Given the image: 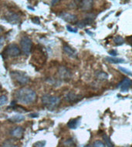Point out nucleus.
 I'll return each instance as SVG.
<instances>
[{"label": "nucleus", "instance_id": "nucleus-1", "mask_svg": "<svg viewBox=\"0 0 132 147\" xmlns=\"http://www.w3.org/2000/svg\"><path fill=\"white\" fill-rule=\"evenodd\" d=\"M15 98L19 103L30 105L36 101L37 99V95L36 92L30 88L22 87L16 91Z\"/></svg>", "mask_w": 132, "mask_h": 147}, {"label": "nucleus", "instance_id": "nucleus-2", "mask_svg": "<svg viewBox=\"0 0 132 147\" xmlns=\"http://www.w3.org/2000/svg\"><path fill=\"white\" fill-rule=\"evenodd\" d=\"M10 76L12 80L20 86H25L28 84L30 81V78L27 75V72H22V71H18V70L12 71L10 72Z\"/></svg>", "mask_w": 132, "mask_h": 147}, {"label": "nucleus", "instance_id": "nucleus-3", "mask_svg": "<svg viewBox=\"0 0 132 147\" xmlns=\"http://www.w3.org/2000/svg\"><path fill=\"white\" fill-rule=\"evenodd\" d=\"M60 98L56 96H52V95L46 94L43 95L42 96V102L44 106L49 109H54L56 108L60 102Z\"/></svg>", "mask_w": 132, "mask_h": 147}, {"label": "nucleus", "instance_id": "nucleus-4", "mask_svg": "<svg viewBox=\"0 0 132 147\" xmlns=\"http://www.w3.org/2000/svg\"><path fill=\"white\" fill-rule=\"evenodd\" d=\"M21 53V49L19 48L16 44L12 43L7 46V47L5 49V50L3 52V54L6 56V58L8 57L15 58V57H18L20 56Z\"/></svg>", "mask_w": 132, "mask_h": 147}, {"label": "nucleus", "instance_id": "nucleus-5", "mask_svg": "<svg viewBox=\"0 0 132 147\" xmlns=\"http://www.w3.org/2000/svg\"><path fill=\"white\" fill-rule=\"evenodd\" d=\"M20 47L21 51L26 55H29L33 48V42L31 39H29L27 36H23L20 39Z\"/></svg>", "mask_w": 132, "mask_h": 147}, {"label": "nucleus", "instance_id": "nucleus-6", "mask_svg": "<svg viewBox=\"0 0 132 147\" xmlns=\"http://www.w3.org/2000/svg\"><path fill=\"white\" fill-rule=\"evenodd\" d=\"M60 16L66 22H70V23H74L77 21V16L76 15L68 13V12H62Z\"/></svg>", "mask_w": 132, "mask_h": 147}, {"label": "nucleus", "instance_id": "nucleus-7", "mask_svg": "<svg viewBox=\"0 0 132 147\" xmlns=\"http://www.w3.org/2000/svg\"><path fill=\"white\" fill-rule=\"evenodd\" d=\"M93 5H94V0H82L80 7L82 11L88 12L92 9Z\"/></svg>", "mask_w": 132, "mask_h": 147}, {"label": "nucleus", "instance_id": "nucleus-8", "mask_svg": "<svg viewBox=\"0 0 132 147\" xmlns=\"http://www.w3.org/2000/svg\"><path fill=\"white\" fill-rule=\"evenodd\" d=\"M58 72H59L60 77L62 80H69L70 77H71V72H70V70L67 69L66 67H64V66L60 67V69L58 70Z\"/></svg>", "mask_w": 132, "mask_h": 147}, {"label": "nucleus", "instance_id": "nucleus-9", "mask_svg": "<svg viewBox=\"0 0 132 147\" xmlns=\"http://www.w3.org/2000/svg\"><path fill=\"white\" fill-rule=\"evenodd\" d=\"M132 85V80H130L129 78H125L120 82L119 88H120V91L121 92H127L129 88Z\"/></svg>", "mask_w": 132, "mask_h": 147}, {"label": "nucleus", "instance_id": "nucleus-10", "mask_svg": "<svg viewBox=\"0 0 132 147\" xmlns=\"http://www.w3.org/2000/svg\"><path fill=\"white\" fill-rule=\"evenodd\" d=\"M10 133H11L12 137H14L15 139H17V140H19L23 136L24 129L21 126H17V127L14 128L13 129H12Z\"/></svg>", "mask_w": 132, "mask_h": 147}, {"label": "nucleus", "instance_id": "nucleus-11", "mask_svg": "<svg viewBox=\"0 0 132 147\" xmlns=\"http://www.w3.org/2000/svg\"><path fill=\"white\" fill-rule=\"evenodd\" d=\"M5 20H7L9 22H10V23H12V24H17L18 22H19L20 17L16 13L10 12V13L5 16Z\"/></svg>", "mask_w": 132, "mask_h": 147}, {"label": "nucleus", "instance_id": "nucleus-12", "mask_svg": "<svg viewBox=\"0 0 132 147\" xmlns=\"http://www.w3.org/2000/svg\"><path fill=\"white\" fill-rule=\"evenodd\" d=\"M63 51L68 56H70L71 58L76 59L77 57V51L73 49L72 47H70V46H68V45H64L63 46Z\"/></svg>", "mask_w": 132, "mask_h": 147}, {"label": "nucleus", "instance_id": "nucleus-13", "mask_svg": "<svg viewBox=\"0 0 132 147\" xmlns=\"http://www.w3.org/2000/svg\"><path fill=\"white\" fill-rule=\"evenodd\" d=\"M80 99H81V96L79 95H77L74 92H69L65 97V99L70 102H75L79 101Z\"/></svg>", "mask_w": 132, "mask_h": 147}, {"label": "nucleus", "instance_id": "nucleus-14", "mask_svg": "<svg viewBox=\"0 0 132 147\" xmlns=\"http://www.w3.org/2000/svg\"><path fill=\"white\" fill-rule=\"evenodd\" d=\"M8 120L12 123H19L25 120V116L22 115H15L8 119Z\"/></svg>", "mask_w": 132, "mask_h": 147}, {"label": "nucleus", "instance_id": "nucleus-15", "mask_svg": "<svg viewBox=\"0 0 132 147\" xmlns=\"http://www.w3.org/2000/svg\"><path fill=\"white\" fill-rule=\"evenodd\" d=\"M93 21H94V18L87 17V18H86L85 20H81V21H80V22H77V26L80 27V28H83V27H84L85 26H86V25L90 24Z\"/></svg>", "mask_w": 132, "mask_h": 147}, {"label": "nucleus", "instance_id": "nucleus-16", "mask_svg": "<svg viewBox=\"0 0 132 147\" xmlns=\"http://www.w3.org/2000/svg\"><path fill=\"white\" fill-rule=\"evenodd\" d=\"M79 119H70L69 121V123H67L68 127L70 128V129H74L76 128L79 125Z\"/></svg>", "mask_w": 132, "mask_h": 147}, {"label": "nucleus", "instance_id": "nucleus-17", "mask_svg": "<svg viewBox=\"0 0 132 147\" xmlns=\"http://www.w3.org/2000/svg\"><path fill=\"white\" fill-rule=\"evenodd\" d=\"M106 60L108 61V62H109V63H114V64L125 63V60H124L123 59L114 58V57H107V58H106Z\"/></svg>", "mask_w": 132, "mask_h": 147}, {"label": "nucleus", "instance_id": "nucleus-18", "mask_svg": "<svg viewBox=\"0 0 132 147\" xmlns=\"http://www.w3.org/2000/svg\"><path fill=\"white\" fill-rule=\"evenodd\" d=\"M3 147H19V145L13 140H8L3 143Z\"/></svg>", "mask_w": 132, "mask_h": 147}, {"label": "nucleus", "instance_id": "nucleus-19", "mask_svg": "<svg viewBox=\"0 0 132 147\" xmlns=\"http://www.w3.org/2000/svg\"><path fill=\"white\" fill-rule=\"evenodd\" d=\"M103 140H104V142H105L106 145H107V146H108V147H114L113 142H111V140H110V138L108 137V136L104 134V135H103Z\"/></svg>", "mask_w": 132, "mask_h": 147}, {"label": "nucleus", "instance_id": "nucleus-20", "mask_svg": "<svg viewBox=\"0 0 132 147\" xmlns=\"http://www.w3.org/2000/svg\"><path fill=\"white\" fill-rule=\"evenodd\" d=\"M97 78L100 80H104L106 79H108V76L106 74L105 72H100L97 73Z\"/></svg>", "mask_w": 132, "mask_h": 147}, {"label": "nucleus", "instance_id": "nucleus-21", "mask_svg": "<svg viewBox=\"0 0 132 147\" xmlns=\"http://www.w3.org/2000/svg\"><path fill=\"white\" fill-rule=\"evenodd\" d=\"M8 102V97L5 95H3V96H0V107H2V106H5V104H7Z\"/></svg>", "mask_w": 132, "mask_h": 147}, {"label": "nucleus", "instance_id": "nucleus-22", "mask_svg": "<svg viewBox=\"0 0 132 147\" xmlns=\"http://www.w3.org/2000/svg\"><path fill=\"white\" fill-rule=\"evenodd\" d=\"M114 42H115L117 45H121V44L124 43L125 40H124V39H123L121 36H116L115 38H114Z\"/></svg>", "mask_w": 132, "mask_h": 147}, {"label": "nucleus", "instance_id": "nucleus-23", "mask_svg": "<svg viewBox=\"0 0 132 147\" xmlns=\"http://www.w3.org/2000/svg\"><path fill=\"white\" fill-rule=\"evenodd\" d=\"M94 147H106L104 143L100 140H97L94 142Z\"/></svg>", "mask_w": 132, "mask_h": 147}, {"label": "nucleus", "instance_id": "nucleus-24", "mask_svg": "<svg viewBox=\"0 0 132 147\" xmlns=\"http://www.w3.org/2000/svg\"><path fill=\"white\" fill-rule=\"evenodd\" d=\"M119 69H120V71H122L123 72H125V74H127V75L132 76V72H131V71H130V70L127 69H125V68L119 67Z\"/></svg>", "mask_w": 132, "mask_h": 147}, {"label": "nucleus", "instance_id": "nucleus-25", "mask_svg": "<svg viewBox=\"0 0 132 147\" xmlns=\"http://www.w3.org/2000/svg\"><path fill=\"white\" fill-rule=\"evenodd\" d=\"M67 29L68 31L71 32H74V33L77 32V29H73V28L70 26H67Z\"/></svg>", "mask_w": 132, "mask_h": 147}, {"label": "nucleus", "instance_id": "nucleus-26", "mask_svg": "<svg viewBox=\"0 0 132 147\" xmlns=\"http://www.w3.org/2000/svg\"><path fill=\"white\" fill-rule=\"evenodd\" d=\"M60 1V0H52V1H51V4H52V5H56V3H59Z\"/></svg>", "mask_w": 132, "mask_h": 147}, {"label": "nucleus", "instance_id": "nucleus-27", "mask_svg": "<svg viewBox=\"0 0 132 147\" xmlns=\"http://www.w3.org/2000/svg\"><path fill=\"white\" fill-rule=\"evenodd\" d=\"M109 54H110V55H111V56H117V53H116L115 51H110V52H109Z\"/></svg>", "mask_w": 132, "mask_h": 147}, {"label": "nucleus", "instance_id": "nucleus-28", "mask_svg": "<svg viewBox=\"0 0 132 147\" xmlns=\"http://www.w3.org/2000/svg\"><path fill=\"white\" fill-rule=\"evenodd\" d=\"M38 116H39L38 113H32L29 115L30 117H38Z\"/></svg>", "mask_w": 132, "mask_h": 147}, {"label": "nucleus", "instance_id": "nucleus-29", "mask_svg": "<svg viewBox=\"0 0 132 147\" xmlns=\"http://www.w3.org/2000/svg\"><path fill=\"white\" fill-rule=\"evenodd\" d=\"M0 89H1V85H0Z\"/></svg>", "mask_w": 132, "mask_h": 147}, {"label": "nucleus", "instance_id": "nucleus-30", "mask_svg": "<svg viewBox=\"0 0 132 147\" xmlns=\"http://www.w3.org/2000/svg\"><path fill=\"white\" fill-rule=\"evenodd\" d=\"M0 32H1V28H0Z\"/></svg>", "mask_w": 132, "mask_h": 147}]
</instances>
